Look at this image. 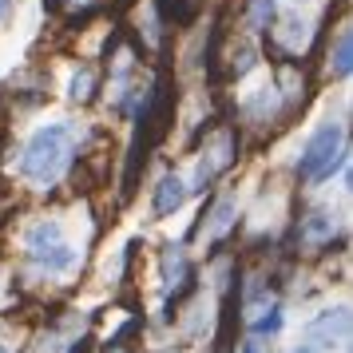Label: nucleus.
I'll list each match as a JSON object with an SVG mask.
<instances>
[{"mask_svg":"<svg viewBox=\"0 0 353 353\" xmlns=\"http://www.w3.org/2000/svg\"><path fill=\"white\" fill-rule=\"evenodd\" d=\"M76 128L72 123H44V128L32 131V139L24 143V155H20V175L28 179L32 187H52L56 179L68 171L72 163V151H76Z\"/></svg>","mask_w":353,"mask_h":353,"instance_id":"obj_1","label":"nucleus"},{"mask_svg":"<svg viewBox=\"0 0 353 353\" xmlns=\"http://www.w3.org/2000/svg\"><path fill=\"white\" fill-rule=\"evenodd\" d=\"M345 163V131L341 123H321L302 147V175L305 183H325V179H334V171Z\"/></svg>","mask_w":353,"mask_h":353,"instance_id":"obj_2","label":"nucleus"},{"mask_svg":"<svg viewBox=\"0 0 353 353\" xmlns=\"http://www.w3.org/2000/svg\"><path fill=\"white\" fill-rule=\"evenodd\" d=\"M24 250H28V258H32L36 266H44L48 274H64V270L76 266V250H72L64 226L56 223V219L36 223L32 230L24 234Z\"/></svg>","mask_w":353,"mask_h":353,"instance_id":"obj_3","label":"nucleus"},{"mask_svg":"<svg viewBox=\"0 0 353 353\" xmlns=\"http://www.w3.org/2000/svg\"><path fill=\"white\" fill-rule=\"evenodd\" d=\"M350 334V310L337 305V310H325L321 318H314L305 325V337L310 341H321V345H334V341H345Z\"/></svg>","mask_w":353,"mask_h":353,"instance_id":"obj_4","label":"nucleus"},{"mask_svg":"<svg viewBox=\"0 0 353 353\" xmlns=\"http://www.w3.org/2000/svg\"><path fill=\"white\" fill-rule=\"evenodd\" d=\"M183 203H187V183L179 175H163L159 187H155V214L167 219V214H175Z\"/></svg>","mask_w":353,"mask_h":353,"instance_id":"obj_5","label":"nucleus"},{"mask_svg":"<svg viewBox=\"0 0 353 353\" xmlns=\"http://www.w3.org/2000/svg\"><path fill=\"white\" fill-rule=\"evenodd\" d=\"M226 163H230V135H219V139H214V151H210V159H203L199 163V171H194V191H207V183L223 171Z\"/></svg>","mask_w":353,"mask_h":353,"instance_id":"obj_6","label":"nucleus"},{"mask_svg":"<svg viewBox=\"0 0 353 353\" xmlns=\"http://www.w3.org/2000/svg\"><path fill=\"white\" fill-rule=\"evenodd\" d=\"M183 278H187V254L179 246H167V254H163V294L179 290Z\"/></svg>","mask_w":353,"mask_h":353,"instance_id":"obj_7","label":"nucleus"},{"mask_svg":"<svg viewBox=\"0 0 353 353\" xmlns=\"http://www.w3.org/2000/svg\"><path fill=\"white\" fill-rule=\"evenodd\" d=\"M353 68V32L350 28H341V36H337V52H330V72H334L337 80H345Z\"/></svg>","mask_w":353,"mask_h":353,"instance_id":"obj_8","label":"nucleus"},{"mask_svg":"<svg viewBox=\"0 0 353 353\" xmlns=\"http://www.w3.org/2000/svg\"><path fill=\"white\" fill-rule=\"evenodd\" d=\"M246 24L250 32H266L274 24V0H246Z\"/></svg>","mask_w":353,"mask_h":353,"instance_id":"obj_9","label":"nucleus"},{"mask_svg":"<svg viewBox=\"0 0 353 353\" xmlns=\"http://www.w3.org/2000/svg\"><path fill=\"white\" fill-rule=\"evenodd\" d=\"M92 83H96V72H92V68H80V72L72 76V88H68L72 99H88L92 96Z\"/></svg>","mask_w":353,"mask_h":353,"instance_id":"obj_10","label":"nucleus"},{"mask_svg":"<svg viewBox=\"0 0 353 353\" xmlns=\"http://www.w3.org/2000/svg\"><path fill=\"white\" fill-rule=\"evenodd\" d=\"M286 28H290V32H282V44H286L290 52H298V48H305V40H310V28H305L302 20H290Z\"/></svg>","mask_w":353,"mask_h":353,"instance_id":"obj_11","label":"nucleus"},{"mask_svg":"<svg viewBox=\"0 0 353 353\" xmlns=\"http://www.w3.org/2000/svg\"><path fill=\"white\" fill-rule=\"evenodd\" d=\"M230 219H234V199H223V203H219V210H214V226H210V239H214V234H223L226 226H230Z\"/></svg>","mask_w":353,"mask_h":353,"instance_id":"obj_12","label":"nucleus"},{"mask_svg":"<svg viewBox=\"0 0 353 353\" xmlns=\"http://www.w3.org/2000/svg\"><path fill=\"white\" fill-rule=\"evenodd\" d=\"M278 330H282V310L270 305V310H266V318L254 321V334H278Z\"/></svg>","mask_w":353,"mask_h":353,"instance_id":"obj_13","label":"nucleus"},{"mask_svg":"<svg viewBox=\"0 0 353 353\" xmlns=\"http://www.w3.org/2000/svg\"><path fill=\"white\" fill-rule=\"evenodd\" d=\"M334 234V223H321V214H314V223L305 226V239H325Z\"/></svg>","mask_w":353,"mask_h":353,"instance_id":"obj_14","label":"nucleus"},{"mask_svg":"<svg viewBox=\"0 0 353 353\" xmlns=\"http://www.w3.org/2000/svg\"><path fill=\"white\" fill-rule=\"evenodd\" d=\"M250 68H254V52L242 48V52H239V60H234V72H239V76H246Z\"/></svg>","mask_w":353,"mask_h":353,"instance_id":"obj_15","label":"nucleus"},{"mask_svg":"<svg viewBox=\"0 0 353 353\" xmlns=\"http://www.w3.org/2000/svg\"><path fill=\"white\" fill-rule=\"evenodd\" d=\"M290 353H321V345H314V341H310V345H298V350H290Z\"/></svg>","mask_w":353,"mask_h":353,"instance_id":"obj_16","label":"nucleus"},{"mask_svg":"<svg viewBox=\"0 0 353 353\" xmlns=\"http://www.w3.org/2000/svg\"><path fill=\"white\" fill-rule=\"evenodd\" d=\"M8 8H12V0H0V17H4V12H8Z\"/></svg>","mask_w":353,"mask_h":353,"instance_id":"obj_17","label":"nucleus"},{"mask_svg":"<svg viewBox=\"0 0 353 353\" xmlns=\"http://www.w3.org/2000/svg\"><path fill=\"white\" fill-rule=\"evenodd\" d=\"M242 353H258V345H246V350H242Z\"/></svg>","mask_w":353,"mask_h":353,"instance_id":"obj_18","label":"nucleus"},{"mask_svg":"<svg viewBox=\"0 0 353 353\" xmlns=\"http://www.w3.org/2000/svg\"><path fill=\"white\" fill-rule=\"evenodd\" d=\"M72 4H88V0H72Z\"/></svg>","mask_w":353,"mask_h":353,"instance_id":"obj_19","label":"nucleus"},{"mask_svg":"<svg viewBox=\"0 0 353 353\" xmlns=\"http://www.w3.org/2000/svg\"><path fill=\"white\" fill-rule=\"evenodd\" d=\"M298 4H302V0H298Z\"/></svg>","mask_w":353,"mask_h":353,"instance_id":"obj_20","label":"nucleus"},{"mask_svg":"<svg viewBox=\"0 0 353 353\" xmlns=\"http://www.w3.org/2000/svg\"><path fill=\"white\" fill-rule=\"evenodd\" d=\"M115 353H119V350H115Z\"/></svg>","mask_w":353,"mask_h":353,"instance_id":"obj_21","label":"nucleus"}]
</instances>
